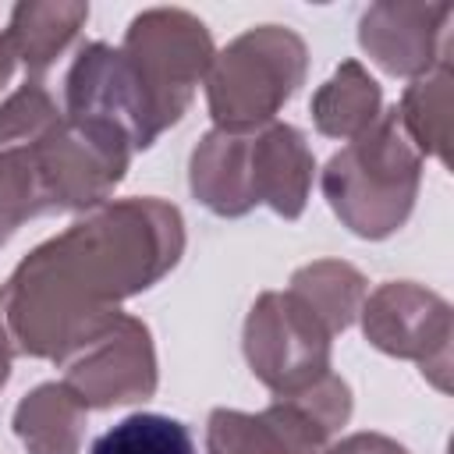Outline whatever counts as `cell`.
I'll return each mask as SVG.
<instances>
[{"instance_id": "obj_20", "label": "cell", "mask_w": 454, "mask_h": 454, "mask_svg": "<svg viewBox=\"0 0 454 454\" xmlns=\"http://www.w3.org/2000/svg\"><path fill=\"white\" fill-rule=\"evenodd\" d=\"M89 454H195V440L184 422L156 411H138L110 426Z\"/></svg>"}, {"instance_id": "obj_10", "label": "cell", "mask_w": 454, "mask_h": 454, "mask_svg": "<svg viewBox=\"0 0 454 454\" xmlns=\"http://www.w3.org/2000/svg\"><path fill=\"white\" fill-rule=\"evenodd\" d=\"M60 114L43 78H25L0 106V248L21 223L50 209L35 145Z\"/></svg>"}, {"instance_id": "obj_14", "label": "cell", "mask_w": 454, "mask_h": 454, "mask_svg": "<svg viewBox=\"0 0 454 454\" xmlns=\"http://www.w3.org/2000/svg\"><path fill=\"white\" fill-rule=\"evenodd\" d=\"M188 188L216 216L252 213L259 206L252 192V135L206 131L188 160Z\"/></svg>"}, {"instance_id": "obj_19", "label": "cell", "mask_w": 454, "mask_h": 454, "mask_svg": "<svg viewBox=\"0 0 454 454\" xmlns=\"http://www.w3.org/2000/svg\"><path fill=\"white\" fill-rule=\"evenodd\" d=\"M333 337L344 333L365 301V277L344 259H316L291 273L287 287Z\"/></svg>"}, {"instance_id": "obj_4", "label": "cell", "mask_w": 454, "mask_h": 454, "mask_svg": "<svg viewBox=\"0 0 454 454\" xmlns=\"http://www.w3.org/2000/svg\"><path fill=\"white\" fill-rule=\"evenodd\" d=\"M117 50L128 64L153 138L188 114L195 85L216 57L206 21L184 7H149L135 14Z\"/></svg>"}, {"instance_id": "obj_16", "label": "cell", "mask_w": 454, "mask_h": 454, "mask_svg": "<svg viewBox=\"0 0 454 454\" xmlns=\"http://www.w3.org/2000/svg\"><path fill=\"white\" fill-rule=\"evenodd\" d=\"M85 404L64 383H39L14 408V436L28 454H82Z\"/></svg>"}, {"instance_id": "obj_1", "label": "cell", "mask_w": 454, "mask_h": 454, "mask_svg": "<svg viewBox=\"0 0 454 454\" xmlns=\"http://www.w3.org/2000/svg\"><path fill=\"white\" fill-rule=\"evenodd\" d=\"M184 255V216L163 199H110L35 245L0 287L18 355L57 362L117 305L160 284Z\"/></svg>"}, {"instance_id": "obj_3", "label": "cell", "mask_w": 454, "mask_h": 454, "mask_svg": "<svg viewBox=\"0 0 454 454\" xmlns=\"http://www.w3.org/2000/svg\"><path fill=\"white\" fill-rule=\"evenodd\" d=\"M309 71V46L287 25L234 35L206 71V106L220 131L252 135L284 110Z\"/></svg>"}, {"instance_id": "obj_17", "label": "cell", "mask_w": 454, "mask_h": 454, "mask_svg": "<svg viewBox=\"0 0 454 454\" xmlns=\"http://www.w3.org/2000/svg\"><path fill=\"white\" fill-rule=\"evenodd\" d=\"M450 92H454V71H450V53H443L426 74L411 78L401 103L394 106L401 131L415 145V153L436 156L443 167H450Z\"/></svg>"}, {"instance_id": "obj_12", "label": "cell", "mask_w": 454, "mask_h": 454, "mask_svg": "<svg viewBox=\"0 0 454 454\" xmlns=\"http://www.w3.org/2000/svg\"><path fill=\"white\" fill-rule=\"evenodd\" d=\"M450 4L422 0H380L358 18V46L376 67L401 78L426 74L443 53H450Z\"/></svg>"}, {"instance_id": "obj_13", "label": "cell", "mask_w": 454, "mask_h": 454, "mask_svg": "<svg viewBox=\"0 0 454 454\" xmlns=\"http://www.w3.org/2000/svg\"><path fill=\"white\" fill-rule=\"evenodd\" d=\"M316 156L305 135L294 124L273 121L252 131V192L255 202L270 206L284 220H298L305 213L312 192Z\"/></svg>"}, {"instance_id": "obj_18", "label": "cell", "mask_w": 454, "mask_h": 454, "mask_svg": "<svg viewBox=\"0 0 454 454\" xmlns=\"http://www.w3.org/2000/svg\"><path fill=\"white\" fill-rule=\"evenodd\" d=\"M380 114H383L380 82L358 60H340L337 71L312 96V124L326 138L351 142L369 124H376Z\"/></svg>"}, {"instance_id": "obj_11", "label": "cell", "mask_w": 454, "mask_h": 454, "mask_svg": "<svg viewBox=\"0 0 454 454\" xmlns=\"http://www.w3.org/2000/svg\"><path fill=\"white\" fill-rule=\"evenodd\" d=\"M64 117L121 135L135 153L156 142L142 117L128 64L110 43H85L78 50L64 78Z\"/></svg>"}, {"instance_id": "obj_8", "label": "cell", "mask_w": 454, "mask_h": 454, "mask_svg": "<svg viewBox=\"0 0 454 454\" xmlns=\"http://www.w3.org/2000/svg\"><path fill=\"white\" fill-rule=\"evenodd\" d=\"M358 319L376 351L415 362L436 390H450L454 312L447 298L411 280H387L365 294Z\"/></svg>"}, {"instance_id": "obj_2", "label": "cell", "mask_w": 454, "mask_h": 454, "mask_svg": "<svg viewBox=\"0 0 454 454\" xmlns=\"http://www.w3.org/2000/svg\"><path fill=\"white\" fill-rule=\"evenodd\" d=\"M419 184L422 156L404 138L397 110H383L376 124L333 153L319 174L333 216L365 241H383L408 223Z\"/></svg>"}, {"instance_id": "obj_6", "label": "cell", "mask_w": 454, "mask_h": 454, "mask_svg": "<svg viewBox=\"0 0 454 454\" xmlns=\"http://www.w3.org/2000/svg\"><path fill=\"white\" fill-rule=\"evenodd\" d=\"M241 348L252 376L273 397L298 394L333 372V333L291 291H262L252 301L245 316Z\"/></svg>"}, {"instance_id": "obj_5", "label": "cell", "mask_w": 454, "mask_h": 454, "mask_svg": "<svg viewBox=\"0 0 454 454\" xmlns=\"http://www.w3.org/2000/svg\"><path fill=\"white\" fill-rule=\"evenodd\" d=\"M351 387L326 372L312 387L273 397L262 411L213 408L206 419V454H323L351 419Z\"/></svg>"}, {"instance_id": "obj_21", "label": "cell", "mask_w": 454, "mask_h": 454, "mask_svg": "<svg viewBox=\"0 0 454 454\" xmlns=\"http://www.w3.org/2000/svg\"><path fill=\"white\" fill-rule=\"evenodd\" d=\"M323 454H408V447L383 433H351L337 443H326Z\"/></svg>"}, {"instance_id": "obj_22", "label": "cell", "mask_w": 454, "mask_h": 454, "mask_svg": "<svg viewBox=\"0 0 454 454\" xmlns=\"http://www.w3.org/2000/svg\"><path fill=\"white\" fill-rule=\"evenodd\" d=\"M14 67H18V57H14V46L7 39V32H0V92L7 89V82L14 78Z\"/></svg>"}, {"instance_id": "obj_9", "label": "cell", "mask_w": 454, "mask_h": 454, "mask_svg": "<svg viewBox=\"0 0 454 454\" xmlns=\"http://www.w3.org/2000/svg\"><path fill=\"white\" fill-rule=\"evenodd\" d=\"M131 156H135V149L121 135L71 121L60 114V121L35 145L50 209L89 213V209L110 202L114 188L128 174Z\"/></svg>"}, {"instance_id": "obj_7", "label": "cell", "mask_w": 454, "mask_h": 454, "mask_svg": "<svg viewBox=\"0 0 454 454\" xmlns=\"http://www.w3.org/2000/svg\"><path fill=\"white\" fill-rule=\"evenodd\" d=\"M57 365L64 369V387L78 394L85 408H114L149 401L160 383L156 344L138 316L114 312L78 344H71Z\"/></svg>"}, {"instance_id": "obj_15", "label": "cell", "mask_w": 454, "mask_h": 454, "mask_svg": "<svg viewBox=\"0 0 454 454\" xmlns=\"http://www.w3.org/2000/svg\"><path fill=\"white\" fill-rule=\"evenodd\" d=\"M85 21H89V4L25 0V4H14V11H11L7 39L14 46L18 64H25V71L32 78H43L57 64V57L74 43V35L82 32Z\"/></svg>"}, {"instance_id": "obj_23", "label": "cell", "mask_w": 454, "mask_h": 454, "mask_svg": "<svg viewBox=\"0 0 454 454\" xmlns=\"http://www.w3.org/2000/svg\"><path fill=\"white\" fill-rule=\"evenodd\" d=\"M14 344H11V333H7V326H4V319H0V390L7 387V380H11V362H14Z\"/></svg>"}]
</instances>
